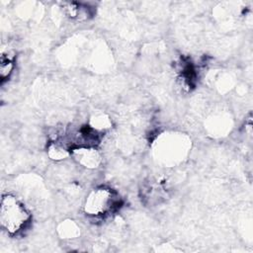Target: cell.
Segmentation results:
<instances>
[{"mask_svg": "<svg viewBox=\"0 0 253 253\" xmlns=\"http://www.w3.org/2000/svg\"><path fill=\"white\" fill-rule=\"evenodd\" d=\"M31 218L30 211L18 198L10 194L2 197L0 222L7 233L11 235L21 233L30 224Z\"/></svg>", "mask_w": 253, "mask_h": 253, "instance_id": "1", "label": "cell"}, {"mask_svg": "<svg viewBox=\"0 0 253 253\" xmlns=\"http://www.w3.org/2000/svg\"><path fill=\"white\" fill-rule=\"evenodd\" d=\"M185 141L179 136L169 135L159 141L157 147H159V154L162 155L163 159L168 160H177L184 153Z\"/></svg>", "mask_w": 253, "mask_h": 253, "instance_id": "4", "label": "cell"}, {"mask_svg": "<svg viewBox=\"0 0 253 253\" xmlns=\"http://www.w3.org/2000/svg\"><path fill=\"white\" fill-rule=\"evenodd\" d=\"M121 203L116 191L106 186H99L91 190L86 196L83 211L89 216L103 217L115 211Z\"/></svg>", "mask_w": 253, "mask_h": 253, "instance_id": "2", "label": "cell"}, {"mask_svg": "<svg viewBox=\"0 0 253 253\" xmlns=\"http://www.w3.org/2000/svg\"><path fill=\"white\" fill-rule=\"evenodd\" d=\"M14 69V58L13 56L2 53L0 60V77L4 81L10 77Z\"/></svg>", "mask_w": 253, "mask_h": 253, "instance_id": "6", "label": "cell"}, {"mask_svg": "<svg viewBox=\"0 0 253 253\" xmlns=\"http://www.w3.org/2000/svg\"><path fill=\"white\" fill-rule=\"evenodd\" d=\"M70 156H72L78 164L88 169L98 168L102 162L100 152L96 147L92 146L75 147L71 149Z\"/></svg>", "mask_w": 253, "mask_h": 253, "instance_id": "3", "label": "cell"}, {"mask_svg": "<svg viewBox=\"0 0 253 253\" xmlns=\"http://www.w3.org/2000/svg\"><path fill=\"white\" fill-rule=\"evenodd\" d=\"M59 230L64 238H72L78 233V228L72 221H65L59 227Z\"/></svg>", "mask_w": 253, "mask_h": 253, "instance_id": "7", "label": "cell"}, {"mask_svg": "<svg viewBox=\"0 0 253 253\" xmlns=\"http://www.w3.org/2000/svg\"><path fill=\"white\" fill-rule=\"evenodd\" d=\"M63 10H64V13L70 19H74L77 21L87 20L91 15V11L88 6L82 5L80 3H75V2L63 3Z\"/></svg>", "mask_w": 253, "mask_h": 253, "instance_id": "5", "label": "cell"}]
</instances>
